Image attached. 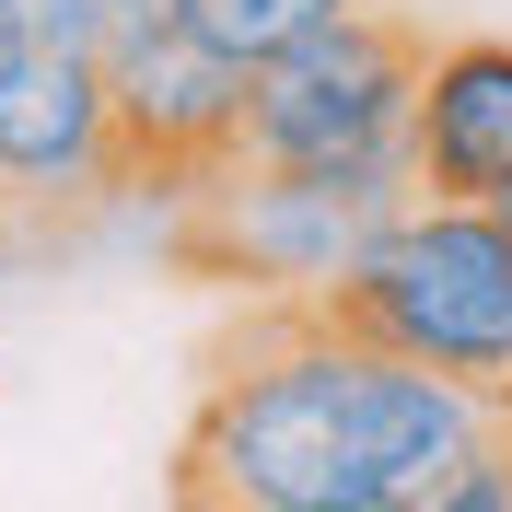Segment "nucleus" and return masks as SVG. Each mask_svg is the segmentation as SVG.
<instances>
[{
	"instance_id": "1",
	"label": "nucleus",
	"mask_w": 512,
	"mask_h": 512,
	"mask_svg": "<svg viewBox=\"0 0 512 512\" xmlns=\"http://www.w3.org/2000/svg\"><path fill=\"white\" fill-rule=\"evenodd\" d=\"M489 396L396 361L326 291H245V326L210 338L175 501L187 512H431L454 454L489 431Z\"/></svg>"
},
{
	"instance_id": "2",
	"label": "nucleus",
	"mask_w": 512,
	"mask_h": 512,
	"mask_svg": "<svg viewBox=\"0 0 512 512\" xmlns=\"http://www.w3.org/2000/svg\"><path fill=\"white\" fill-rule=\"evenodd\" d=\"M408 198H419L408 152H361V163H245L233 152L198 187L163 198V256L222 291H326L373 256V233Z\"/></svg>"
},
{
	"instance_id": "3",
	"label": "nucleus",
	"mask_w": 512,
	"mask_h": 512,
	"mask_svg": "<svg viewBox=\"0 0 512 512\" xmlns=\"http://www.w3.org/2000/svg\"><path fill=\"white\" fill-rule=\"evenodd\" d=\"M326 303L419 373L489 408L512 396V222L489 198H408L350 280H326Z\"/></svg>"
},
{
	"instance_id": "4",
	"label": "nucleus",
	"mask_w": 512,
	"mask_h": 512,
	"mask_svg": "<svg viewBox=\"0 0 512 512\" xmlns=\"http://www.w3.org/2000/svg\"><path fill=\"white\" fill-rule=\"evenodd\" d=\"M419 47H431V24L396 12V0H361V12H338V24L291 35L280 59H256V82H245V163L408 152Z\"/></svg>"
},
{
	"instance_id": "5",
	"label": "nucleus",
	"mask_w": 512,
	"mask_h": 512,
	"mask_svg": "<svg viewBox=\"0 0 512 512\" xmlns=\"http://www.w3.org/2000/svg\"><path fill=\"white\" fill-rule=\"evenodd\" d=\"M245 82L256 70L233 47L175 12V24L128 35L117 59H105V117H117V163H128V198H175L198 187L210 163L245 152Z\"/></svg>"
},
{
	"instance_id": "6",
	"label": "nucleus",
	"mask_w": 512,
	"mask_h": 512,
	"mask_svg": "<svg viewBox=\"0 0 512 512\" xmlns=\"http://www.w3.org/2000/svg\"><path fill=\"white\" fill-rule=\"evenodd\" d=\"M0 187L24 210H94L128 198L117 117H105V59L12 24L0 35Z\"/></svg>"
},
{
	"instance_id": "7",
	"label": "nucleus",
	"mask_w": 512,
	"mask_h": 512,
	"mask_svg": "<svg viewBox=\"0 0 512 512\" xmlns=\"http://www.w3.org/2000/svg\"><path fill=\"white\" fill-rule=\"evenodd\" d=\"M419 198H501L512 187V35H431L408 105Z\"/></svg>"
},
{
	"instance_id": "8",
	"label": "nucleus",
	"mask_w": 512,
	"mask_h": 512,
	"mask_svg": "<svg viewBox=\"0 0 512 512\" xmlns=\"http://www.w3.org/2000/svg\"><path fill=\"white\" fill-rule=\"evenodd\" d=\"M338 12H361V0H187V24L210 35V47H233V59H280L291 35H315V24H338Z\"/></svg>"
},
{
	"instance_id": "9",
	"label": "nucleus",
	"mask_w": 512,
	"mask_h": 512,
	"mask_svg": "<svg viewBox=\"0 0 512 512\" xmlns=\"http://www.w3.org/2000/svg\"><path fill=\"white\" fill-rule=\"evenodd\" d=\"M175 12H187V0H24V24L59 35V47H82V59H117L128 35L175 24Z\"/></svg>"
},
{
	"instance_id": "10",
	"label": "nucleus",
	"mask_w": 512,
	"mask_h": 512,
	"mask_svg": "<svg viewBox=\"0 0 512 512\" xmlns=\"http://www.w3.org/2000/svg\"><path fill=\"white\" fill-rule=\"evenodd\" d=\"M12 222H24V198H12V187H0V245H12Z\"/></svg>"
},
{
	"instance_id": "11",
	"label": "nucleus",
	"mask_w": 512,
	"mask_h": 512,
	"mask_svg": "<svg viewBox=\"0 0 512 512\" xmlns=\"http://www.w3.org/2000/svg\"><path fill=\"white\" fill-rule=\"evenodd\" d=\"M12 24H24V0H0V35H12Z\"/></svg>"
},
{
	"instance_id": "12",
	"label": "nucleus",
	"mask_w": 512,
	"mask_h": 512,
	"mask_svg": "<svg viewBox=\"0 0 512 512\" xmlns=\"http://www.w3.org/2000/svg\"><path fill=\"white\" fill-rule=\"evenodd\" d=\"M489 210H501V222H512V187H501V198H489Z\"/></svg>"
},
{
	"instance_id": "13",
	"label": "nucleus",
	"mask_w": 512,
	"mask_h": 512,
	"mask_svg": "<svg viewBox=\"0 0 512 512\" xmlns=\"http://www.w3.org/2000/svg\"><path fill=\"white\" fill-rule=\"evenodd\" d=\"M501 443H512V396H501Z\"/></svg>"
}]
</instances>
